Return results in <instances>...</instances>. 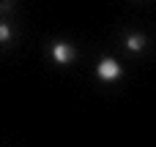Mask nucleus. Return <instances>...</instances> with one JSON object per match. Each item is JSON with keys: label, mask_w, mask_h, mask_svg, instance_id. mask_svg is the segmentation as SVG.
Instances as JSON below:
<instances>
[{"label": "nucleus", "mask_w": 156, "mask_h": 147, "mask_svg": "<svg viewBox=\"0 0 156 147\" xmlns=\"http://www.w3.org/2000/svg\"><path fill=\"white\" fill-rule=\"evenodd\" d=\"M49 57H52L58 65H69V63L77 60V52H74V46H71L69 41H55V44L49 46Z\"/></svg>", "instance_id": "obj_1"}, {"label": "nucleus", "mask_w": 156, "mask_h": 147, "mask_svg": "<svg viewBox=\"0 0 156 147\" xmlns=\"http://www.w3.org/2000/svg\"><path fill=\"white\" fill-rule=\"evenodd\" d=\"M96 76H99L101 82H118V79L123 76V68H121V63H118V60L104 57V60L96 65Z\"/></svg>", "instance_id": "obj_2"}, {"label": "nucleus", "mask_w": 156, "mask_h": 147, "mask_svg": "<svg viewBox=\"0 0 156 147\" xmlns=\"http://www.w3.org/2000/svg\"><path fill=\"white\" fill-rule=\"evenodd\" d=\"M123 44H126L129 52H143V49H145V35H140V33H129V35L123 38Z\"/></svg>", "instance_id": "obj_3"}, {"label": "nucleus", "mask_w": 156, "mask_h": 147, "mask_svg": "<svg viewBox=\"0 0 156 147\" xmlns=\"http://www.w3.org/2000/svg\"><path fill=\"white\" fill-rule=\"evenodd\" d=\"M11 38H14V30H11V25L0 22V44H8Z\"/></svg>", "instance_id": "obj_4"}, {"label": "nucleus", "mask_w": 156, "mask_h": 147, "mask_svg": "<svg viewBox=\"0 0 156 147\" xmlns=\"http://www.w3.org/2000/svg\"><path fill=\"white\" fill-rule=\"evenodd\" d=\"M11 5H14V0H0V11H11Z\"/></svg>", "instance_id": "obj_5"}]
</instances>
